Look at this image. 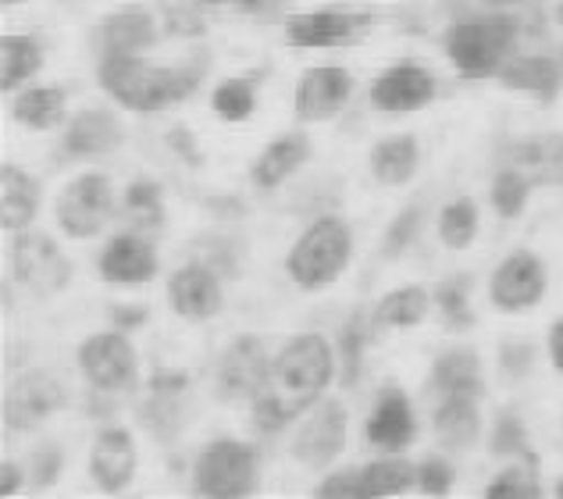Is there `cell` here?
Segmentation results:
<instances>
[{
  "label": "cell",
  "mask_w": 563,
  "mask_h": 499,
  "mask_svg": "<svg viewBox=\"0 0 563 499\" xmlns=\"http://www.w3.org/2000/svg\"><path fill=\"white\" fill-rule=\"evenodd\" d=\"M118 211V193L108 175L100 171H82L65 189L57 193L54 218L68 240H93L111 225Z\"/></svg>",
  "instance_id": "52a82bcc"
},
{
  "label": "cell",
  "mask_w": 563,
  "mask_h": 499,
  "mask_svg": "<svg viewBox=\"0 0 563 499\" xmlns=\"http://www.w3.org/2000/svg\"><path fill=\"white\" fill-rule=\"evenodd\" d=\"M478 222H482L478 203L471 197H456L439 211L435 229H439V240L450 250H467L474 243V236H478Z\"/></svg>",
  "instance_id": "8d00e7d4"
},
{
  "label": "cell",
  "mask_w": 563,
  "mask_h": 499,
  "mask_svg": "<svg viewBox=\"0 0 563 499\" xmlns=\"http://www.w3.org/2000/svg\"><path fill=\"white\" fill-rule=\"evenodd\" d=\"M314 496H321V499H364V475H361V467H339V472L324 475L318 481Z\"/></svg>",
  "instance_id": "bcb514c9"
},
{
  "label": "cell",
  "mask_w": 563,
  "mask_h": 499,
  "mask_svg": "<svg viewBox=\"0 0 563 499\" xmlns=\"http://www.w3.org/2000/svg\"><path fill=\"white\" fill-rule=\"evenodd\" d=\"M364 439L378 453H404L418 439V414L404 389L385 386L378 392L372 414L364 421Z\"/></svg>",
  "instance_id": "d6986e66"
},
{
  "label": "cell",
  "mask_w": 563,
  "mask_h": 499,
  "mask_svg": "<svg viewBox=\"0 0 563 499\" xmlns=\"http://www.w3.org/2000/svg\"><path fill=\"white\" fill-rule=\"evenodd\" d=\"M496 79L503 90L528 93L536 100H553L563 86V71L553 57L528 54V57H507V65L496 71Z\"/></svg>",
  "instance_id": "484cf974"
},
{
  "label": "cell",
  "mask_w": 563,
  "mask_h": 499,
  "mask_svg": "<svg viewBox=\"0 0 563 499\" xmlns=\"http://www.w3.org/2000/svg\"><path fill=\"white\" fill-rule=\"evenodd\" d=\"M11 119L36 132L62 129L68 122V97L65 90H57V86H29V90L14 93Z\"/></svg>",
  "instance_id": "f546056e"
},
{
  "label": "cell",
  "mask_w": 563,
  "mask_h": 499,
  "mask_svg": "<svg viewBox=\"0 0 563 499\" xmlns=\"http://www.w3.org/2000/svg\"><path fill=\"white\" fill-rule=\"evenodd\" d=\"M488 450H493L496 457H536V453H531V439H528L521 414H514V410H499L496 421H493V435H488Z\"/></svg>",
  "instance_id": "b9f144b4"
},
{
  "label": "cell",
  "mask_w": 563,
  "mask_h": 499,
  "mask_svg": "<svg viewBox=\"0 0 563 499\" xmlns=\"http://www.w3.org/2000/svg\"><path fill=\"white\" fill-rule=\"evenodd\" d=\"M168 307L186 321H211L225 307V289H221V275L203 260H189L175 268L168 278Z\"/></svg>",
  "instance_id": "9a60e30c"
},
{
  "label": "cell",
  "mask_w": 563,
  "mask_h": 499,
  "mask_svg": "<svg viewBox=\"0 0 563 499\" xmlns=\"http://www.w3.org/2000/svg\"><path fill=\"white\" fill-rule=\"evenodd\" d=\"M372 318H364V311H357L343 329H339V378L343 386H357L361 368H364V346H367V335H372Z\"/></svg>",
  "instance_id": "74e56055"
},
{
  "label": "cell",
  "mask_w": 563,
  "mask_h": 499,
  "mask_svg": "<svg viewBox=\"0 0 563 499\" xmlns=\"http://www.w3.org/2000/svg\"><path fill=\"white\" fill-rule=\"evenodd\" d=\"M100 90L108 93L118 108L125 111H165L172 104H183L186 97L197 93L203 79L200 65H161L143 54H111L100 57L97 68Z\"/></svg>",
  "instance_id": "6da1fadb"
},
{
  "label": "cell",
  "mask_w": 563,
  "mask_h": 499,
  "mask_svg": "<svg viewBox=\"0 0 563 499\" xmlns=\"http://www.w3.org/2000/svg\"><path fill=\"white\" fill-rule=\"evenodd\" d=\"M556 496H560V499H563V481H560V486H556Z\"/></svg>",
  "instance_id": "f5cc1de1"
},
{
  "label": "cell",
  "mask_w": 563,
  "mask_h": 499,
  "mask_svg": "<svg viewBox=\"0 0 563 499\" xmlns=\"http://www.w3.org/2000/svg\"><path fill=\"white\" fill-rule=\"evenodd\" d=\"M189 378L183 372H157L146 386V407H143V424L157 439H172L183 429V400H186Z\"/></svg>",
  "instance_id": "cb8c5ba5"
},
{
  "label": "cell",
  "mask_w": 563,
  "mask_h": 499,
  "mask_svg": "<svg viewBox=\"0 0 563 499\" xmlns=\"http://www.w3.org/2000/svg\"><path fill=\"white\" fill-rule=\"evenodd\" d=\"M453 464L442 457V453H432L418 464V489L424 496H450L453 492Z\"/></svg>",
  "instance_id": "f6af8a7d"
},
{
  "label": "cell",
  "mask_w": 563,
  "mask_h": 499,
  "mask_svg": "<svg viewBox=\"0 0 563 499\" xmlns=\"http://www.w3.org/2000/svg\"><path fill=\"white\" fill-rule=\"evenodd\" d=\"M346 439H350V410H346V403L321 396L314 407L300 414V424H296V432H292L289 453H292L296 464L310 467V472H324V467L343 457Z\"/></svg>",
  "instance_id": "ba28073f"
},
{
  "label": "cell",
  "mask_w": 563,
  "mask_h": 499,
  "mask_svg": "<svg viewBox=\"0 0 563 499\" xmlns=\"http://www.w3.org/2000/svg\"><path fill=\"white\" fill-rule=\"evenodd\" d=\"M335 375H339L335 346L318 332H303L275 354L272 386L278 396H286V400L303 414V410H310L324 392H329Z\"/></svg>",
  "instance_id": "3957f363"
},
{
  "label": "cell",
  "mask_w": 563,
  "mask_h": 499,
  "mask_svg": "<svg viewBox=\"0 0 563 499\" xmlns=\"http://www.w3.org/2000/svg\"><path fill=\"white\" fill-rule=\"evenodd\" d=\"M11 275L36 297H54L71 282V260L51 236L22 229L11 240Z\"/></svg>",
  "instance_id": "30bf717a"
},
{
  "label": "cell",
  "mask_w": 563,
  "mask_h": 499,
  "mask_svg": "<svg viewBox=\"0 0 563 499\" xmlns=\"http://www.w3.org/2000/svg\"><path fill=\"white\" fill-rule=\"evenodd\" d=\"M250 418H254V429L261 435H278V432H286L292 421H300V410H296L286 396H278L272 386L250 403Z\"/></svg>",
  "instance_id": "60d3db41"
},
{
  "label": "cell",
  "mask_w": 563,
  "mask_h": 499,
  "mask_svg": "<svg viewBox=\"0 0 563 499\" xmlns=\"http://www.w3.org/2000/svg\"><path fill=\"white\" fill-rule=\"evenodd\" d=\"M367 165L382 186H407L421 168V143L413 132H396V136L375 143Z\"/></svg>",
  "instance_id": "83f0119b"
},
{
  "label": "cell",
  "mask_w": 563,
  "mask_h": 499,
  "mask_svg": "<svg viewBox=\"0 0 563 499\" xmlns=\"http://www.w3.org/2000/svg\"><path fill=\"white\" fill-rule=\"evenodd\" d=\"M71 400V389L65 375L54 368H29L8 386L4 396V421L14 432H33L57 410H65Z\"/></svg>",
  "instance_id": "8fae6325"
},
{
  "label": "cell",
  "mask_w": 563,
  "mask_h": 499,
  "mask_svg": "<svg viewBox=\"0 0 563 499\" xmlns=\"http://www.w3.org/2000/svg\"><path fill=\"white\" fill-rule=\"evenodd\" d=\"M62 467H65V453L62 446H36L33 453H29V464H25V472H29V481H33L36 489H47L54 486L57 478H62Z\"/></svg>",
  "instance_id": "ee69618b"
},
{
  "label": "cell",
  "mask_w": 563,
  "mask_h": 499,
  "mask_svg": "<svg viewBox=\"0 0 563 499\" xmlns=\"http://www.w3.org/2000/svg\"><path fill=\"white\" fill-rule=\"evenodd\" d=\"M435 297L424 286H399L372 307V329H418L421 321L432 314Z\"/></svg>",
  "instance_id": "f1b7e54d"
},
{
  "label": "cell",
  "mask_w": 563,
  "mask_h": 499,
  "mask_svg": "<svg viewBox=\"0 0 563 499\" xmlns=\"http://www.w3.org/2000/svg\"><path fill=\"white\" fill-rule=\"evenodd\" d=\"M364 499H393L418 489V464H410L404 453H382L378 461L361 467Z\"/></svg>",
  "instance_id": "1f68e13d"
},
{
  "label": "cell",
  "mask_w": 563,
  "mask_h": 499,
  "mask_svg": "<svg viewBox=\"0 0 563 499\" xmlns=\"http://www.w3.org/2000/svg\"><path fill=\"white\" fill-rule=\"evenodd\" d=\"M367 11H346V8H318L300 11L286 19V43L300 51H324V47H346L357 43L372 29Z\"/></svg>",
  "instance_id": "4fadbf2b"
},
{
  "label": "cell",
  "mask_w": 563,
  "mask_h": 499,
  "mask_svg": "<svg viewBox=\"0 0 563 499\" xmlns=\"http://www.w3.org/2000/svg\"><path fill=\"white\" fill-rule=\"evenodd\" d=\"M507 165L521 168L536 186H563V132L517 143L514 160H507Z\"/></svg>",
  "instance_id": "4dcf8cb0"
},
{
  "label": "cell",
  "mask_w": 563,
  "mask_h": 499,
  "mask_svg": "<svg viewBox=\"0 0 563 499\" xmlns=\"http://www.w3.org/2000/svg\"><path fill=\"white\" fill-rule=\"evenodd\" d=\"M545 289H550V268H545V260L539 254H531V250H514L493 271L488 300L503 314H521L545 300Z\"/></svg>",
  "instance_id": "7c38bea8"
},
{
  "label": "cell",
  "mask_w": 563,
  "mask_h": 499,
  "mask_svg": "<svg viewBox=\"0 0 563 499\" xmlns=\"http://www.w3.org/2000/svg\"><path fill=\"white\" fill-rule=\"evenodd\" d=\"M40 182L19 165H4L0 171V225L8 232H22L33 229L36 214H40Z\"/></svg>",
  "instance_id": "4316f807"
},
{
  "label": "cell",
  "mask_w": 563,
  "mask_h": 499,
  "mask_svg": "<svg viewBox=\"0 0 563 499\" xmlns=\"http://www.w3.org/2000/svg\"><path fill=\"white\" fill-rule=\"evenodd\" d=\"M545 346H550V364L563 375V318H556L550 325V335H545Z\"/></svg>",
  "instance_id": "f907efd6"
},
{
  "label": "cell",
  "mask_w": 563,
  "mask_h": 499,
  "mask_svg": "<svg viewBox=\"0 0 563 499\" xmlns=\"http://www.w3.org/2000/svg\"><path fill=\"white\" fill-rule=\"evenodd\" d=\"M157 40H161V25L154 19V11L143 4H125L103 14L93 29V43L100 47V57L151 51Z\"/></svg>",
  "instance_id": "ffe728a7"
},
{
  "label": "cell",
  "mask_w": 563,
  "mask_h": 499,
  "mask_svg": "<svg viewBox=\"0 0 563 499\" xmlns=\"http://www.w3.org/2000/svg\"><path fill=\"white\" fill-rule=\"evenodd\" d=\"M428 396L432 400H446V396H471L482 400L485 396V375H482V357L471 346H450L442 350L428 375Z\"/></svg>",
  "instance_id": "603a6c76"
},
{
  "label": "cell",
  "mask_w": 563,
  "mask_h": 499,
  "mask_svg": "<svg viewBox=\"0 0 563 499\" xmlns=\"http://www.w3.org/2000/svg\"><path fill=\"white\" fill-rule=\"evenodd\" d=\"M353 97V71L339 65H318L307 68L292 93V111L303 125H321L332 122L335 114H343V108Z\"/></svg>",
  "instance_id": "5bb4252c"
},
{
  "label": "cell",
  "mask_w": 563,
  "mask_h": 499,
  "mask_svg": "<svg viewBox=\"0 0 563 499\" xmlns=\"http://www.w3.org/2000/svg\"><path fill=\"white\" fill-rule=\"evenodd\" d=\"M314 157V143L303 132H282L264 151L257 154L254 168H250V182H254L261 193H275L278 186H286L296 171L310 165Z\"/></svg>",
  "instance_id": "44dd1931"
},
{
  "label": "cell",
  "mask_w": 563,
  "mask_h": 499,
  "mask_svg": "<svg viewBox=\"0 0 563 499\" xmlns=\"http://www.w3.org/2000/svg\"><path fill=\"white\" fill-rule=\"evenodd\" d=\"M257 475V450L243 443V439L218 435L192 461V492L207 499H243L254 496Z\"/></svg>",
  "instance_id": "5b68a950"
},
{
  "label": "cell",
  "mask_w": 563,
  "mask_h": 499,
  "mask_svg": "<svg viewBox=\"0 0 563 499\" xmlns=\"http://www.w3.org/2000/svg\"><path fill=\"white\" fill-rule=\"evenodd\" d=\"M211 111L221 122H246L257 111V82L250 76H232L214 86Z\"/></svg>",
  "instance_id": "f35d334b"
},
{
  "label": "cell",
  "mask_w": 563,
  "mask_h": 499,
  "mask_svg": "<svg viewBox=\"0 0 563 499\" xmlns=\"http://www.w3.org/2000/svg\"><path fill=\"white\" fill-rule=\"evenodd\" d=\"M539 457H517L485 486V499H539Z\"/></svg>",
  "instance_id": "e575fe53"
},
{
  "label": "cell",
  "mask_w": 563,
  "mask_h": 499,
  "mask_svg": "<svg viewBox=\"0 0 563 499\" xmlns=\"http://www.w3.org/2000/svg\"><path fill=\"white\" fill-rule=\"evenodd\" d=\"M76 364L97 396H125L140 381V357L125 329L86 335L76 350Z\"/></svg>",
  "instance_id": "8992f818"
},
{
  "label": "cell",
  "mask_w": 563,
  "mask_h": 499,
  "mask_svg": "<svg viewBox=\"0 0 563 499\" xmlns=\"http://www.w3.org/2000/svg\"><path fill=\"white\" fill-rule=\"evenodd\" d=\"M25 481H29V472L19 461H4V464H0V496H19Z\"/></svg>",
  "instance_id": "681fc988"
},
{
  "label": "cell",
  "mask_w": 563,
  "mask_h": 499,
  "mask_svg": "<svg viewBox=\"0 0 563 499\" xmlns=\"http://www.w3.org/2000/svg\"><path fill=\"white\" fill-rule=\"evenodd\" d=\"M531 364H536V350H531V343H525V340L503 343V350H499V372L507 375L510 381H514V378H517V381L528 378Z\"/></svg>",
  "instance_id": "7dc6e473"
},
{
  "label": "cell",
  "mask_w": 563,
  "mask_h": 499,
  "mask_svg": "<svg viewBox=\"0 0 563 499\" xmlns=\"http://www.w3.org/2000/svg\"><path fill=\"white\" fill-rule=\"evenodd\" d=\"M418 232H421V203H410V208H404L393 218L389 232H385L382 254L385 257H399L404 250H410L413 240H418Z\"/></svg>",
  "instance_id": "7bdbcfd3"
},
{
  "label": "cell",
  "mask_w": 563,
  "mask_h": 499,
  "mask_svg": "<svg viewBox=\"0 0 563 499\" xmlns=\"http://www.w3.org/2000/svg\"><path fill=\"white\" fill-rule=\"evenodd\" d=\"M353 260V229L339 214H318L286 254V275L307 292L329 289Z\"/></svg>",
  "instance_id": "7a4b0ae2"
},
{
  "label": "cell",
  "mask_w": 563,
  "mask_h": 499,
  "mask_svg": "<svg viewBox=\"0 0 563 499\" xmlns=\"http://www.w3.org/2000/svg\"><path fill=\"white\" fill-rule=\"evenodd\" d=\"M439 86L435 76L418 62H399L378 71L372 82V108L385 114H404V111H421L435 100Z\"/></svg>",
  "instance_id": "ac0fdd59"
},
{
  "label": "cell",
  "mask_w": 563,
  "mask_h": 499,
  "mask_svg": "<svg viewBox=\"0 0 563 499\" xmlns=\"http://www.w3.org/2000/svg\"><path fill=\"white\" fill-rule=\"evenodd\" d=\"M272 378L275 357L268 354V343L254 332H243L221 354L214 389L221 403H254L264 389H272Z\"/></svg>",
  "instance_id": "9c48e42d"
},
{
  "label": "cell",
  "mask_w": 563,
  "mask_h": 499,
  "mask_svg": "<svg viewBox=\"0 0 563 499\" xmlns=\"http://www.w3.org/2000/svg\"><path fill=\"white\" fill-rule=\"evenodd\" d=\"M143 321H146V311H143V307H140V311H125V307H118V311H114V325L118 329H132V325H143Z\"/></svg>",
  "instance_id": "816d5d0a"
},
{
  "label": "cell",
  "mask_w": 563,
  "mask_h": 499,
  "mask_svg": "<svg viewBox=\"0 0 563 499\" xmlns=\"http://www.w3.org/2000/svg\"><path fill=\"white\" fill-rule=\"evenodd\" d=\"M100 278L111 286H143L157 278L161 271V257L157 246L146 232H118V236L108 240V246L100 250Z\"/></svg>",
  "instance_id": "2e32d148"
},
{
  "label": "cell",
  "mask_w": 563,
  "mask_h": 499,
  "mask_svg": "<svg viewBox=\"0 0 563 499\" xmlns=\"http://www.w3.org/2000/svg\"><path fill=\"white\" fill-rule=\"evenodd\" d=\"M136 467H140V450L129 429L108 424V429L97 432L90 446V478L100 492L108 496L125 492L132 486V478H136Z\"/></svg>",
  "instance_id": "e0dca14e"
},
{
  "label": "cell",
  "mask_w": 563,
  "mask_h": 499,
  "mask_svg": "<svg viewBox=\"0 0 563 499\" xmlns=\"http://www.w3.org/2000/svg\"><path fill=\"white\" fill-rule=\"evenodd\" d=\"M122 211L136 232H157L165 225V197L154 179H136L122 197Z\"/></svg>",
  "instance_id": "836d02e7"
},
{
  "label": "cell",
  "mask_w": 563,
  "mask_h": 499,
  "mask_svg": "<svg viewBox=\"0 0 563 499\" xmlns=\"http://www.w3.org/2000/svg\"><path fill=\"white\" fill-rule=\"evenodd\" d=\"M482 400H471V396H446V400H435V439L442 450L450 453H467L471 446H478L482 439Z\"/></svg>",
  "instance_id": "d4e9b609"
},
{
  "label": "cell",
  "mask_w": 563,
  "mask_h": 499,
  "mask_svg": "<svg viewBox=\"0 0 563 499\" xmlns=\"http://www.w3.org/2000/svg\"><path fill=\"white\" fill-rule=\"evenodd\" d=\"M43 68V47L40 40L22 36V33H8L0 40V90L14 93L22 86L40 76Z\"/></svg>",
  "instance_id": "d6a6232c"
},
{
  "label": "cell",
  "mask_w": 563,
  "mask_h": 499,
  "mask_svg": "<svg viewBox=\"0 0 563 499\" xmlns=\"http://www.w3.org/2000/svg\"><path fill=\"white\" fill-rule=\"evenodd\" d=\"M531 182L521 168L514 165H503L493 175V186H488V200H493V211L503 218V222H514L517 214H525L528 200H531Z\"/></svg>",
  "instance_id": "d590c367"
},
{
  "label": "cell",
  "mask_w": 563,
  "mask_h": 499,
  "mask_svg": "<svg viewBox=\"0 0 563 499\" xmlns=\"http://www.w3.org/2000/svg\"><path fill=\"white\" fill-rule=\"evenodd\" d=\"M435 311L446 321V329H471L474 311H471V275H450L432 289Z\"/></svg>",
  "instance_id": "ab89813d"
},
{
  "label": "cell",
  "mask_w": 563,
  "mask_h": 499,
  "mask_svg": "<svg viewBox=\"0 0 563 499\" xmlns=\"http://www.w3.org/2000/svg\"><path fill=\"white\" fill-rule=\"evenodd\" d=\"M203 4L232 11V14H250V19H268V14H278L289 0H203Z\"/></svg>",
  "instance_id": "c3c4849f"
},
{
  "label": "cell",
  "mask_w": 563,
  "mask_h": 499,
  "mask_svg": "<svg viewBox=\"0 0 563 499\" xmlns=\"http://www.w3.org/2000/svg\"><path fill=\"white\" fill-rule=\"evenodd\" d=\"M517 43V22L507 14H488V19L453 22L442 36L450 65L467 79H488L507 65Z\"/></svg>",
  "instance_id": "277c9868"
},
{
  "label": "cell",
  "mask_w": 563,
  "mask_h": 499,
  "mask_svg": "<svg viewBox=\"0 0 563 499\" xmlns=\"http://www.w3.org/2000/svg\"><path fill=\"white\" fill-rule=\"evenodd\" d=\"M62 143L68 157H100L125 143V125L111 108H82L68 119Z\"/></svg>",
  "instance_id": "7402d4cb"
}]
</instances>
